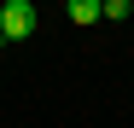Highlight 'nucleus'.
Instances as JSON below:
<instances>
[{
  "label": "nucleus",
  "instance_id": "f257e3e1",
  "mask_svg": "<svg viewBox=\"0 0 134 128\" xmlns=\"http://www.w3.org/2000/svg\"><path fill=\"white\" fill-rule=\"evenodd\" d=\"M35 29H41V12L29 0H6V6H0V35L6 41H29Z\"/></svg>",
  "mask_w": 134,
  "mask_h": 128
},
{
  "label": "nucleus",
  "instance_id": "f03ea898",
  "mask_svg": "<svg viewBox=\"0 0 134 128\" xmlns=\"http://www.w3.org/2000/svg\"><path fill=\"white\" fill-rule=\"evenodd\" d=\"M64 18L70 24H99V0H64Z\"/></svg>",
  "mask_w": 134,
  "mask_h": 128
},
{
  "label": "nucleus",
  "instance_id": "7ed1b4c3",
  "mask_svg": "<svg viewBox=\"0 0 134 128\" xmlns=\"http://www.w3.org/2000/svg\"><path fill=\"white\" fill-rule=\"evenodd\" d=\"M99 18L122 24V18H134V0H99Z\"/></svg>",
  "mask_w": 134,
  "mask_h": 128
},
{
  "label": "nucleus",
  "instance_id": "20e7f679",
  "mask_svg": "<svg viewBox=\"0 0 134 128\" xmlns=\"http://www.w3.org/2000/svg\"><path fill=\"white\" fill-rule=\"evenodd\" d=\"M0 47H6V35H0Z\"/></svg>",
  "mask_w": 134,
  "mask_h": 128
}]
</instances>
